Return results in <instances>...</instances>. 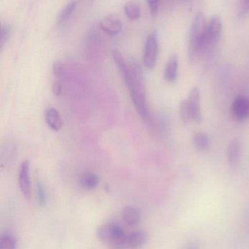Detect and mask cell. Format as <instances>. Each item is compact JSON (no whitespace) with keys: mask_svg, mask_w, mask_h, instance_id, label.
<instances>
[{"mask_svg":"<svg viewBox=\"0 0 249 249\" xmlns=\"http://www.w3.org/2000/svg\"><path fill=\"white\" fill-rule=\"evenodd\" d=\"M239 12L242 16H245L249 13V0L241 1L239 7Z\"/></svg>","mask_w":249,"mask_h":249,"instance_id":"26","label":"cell"},{"mask_svg":"<svg viewBox=\"0 0 249 249\" xmlns=\"http://www.w3.org/2000/svg\"><path fill=\"white\" fill-rule=\"evenodd\" d=\"M148 235L144 231H133L126 235V246L131 249H138L147 241Z\"/></svg>","mask_w":249,"mask_h":249,"instance_id":"11","label":"cell"},{"mask_svg":"<svg viewBox=\"0 0 249 249\" xmlns=\"http://www.w3.org/2000/svg\"><path fill=\"white\" fill-rule=\"evenodd\" d=\"M193 142L195 148L199 151L206 150L209 144L208 137L202 132H197L194 135Z\"/></svg>","mask_w":249,"mask_h":249,"instance_id":"17","label":"cell"},{"mask_svg":"<svg viewBox=\"0 0 249 249\" xmlns=\"http://www.w3.org/2000/svg\"><path fill=\"white\" fill-rule=\"evenodd\" d=\"M121 230L122 229L114 223H107L97 229L96 235L101 242L108 244Z\"/></svg>","mask_w":249,"mask_h":249,"instance_id":"8","label":"cell"},{"mask_svg":"<svg viewBox=\"0 0 249 249\" xmlns=\"http://www.w3.org/2000/svg\"><path fill=\"white\" fill-rule=\"evenodd\" d=\"M18 183L22 194L26 198H29L31 196V185L29 178V162L27 160L23 161L20 165Z\"/></svg>","mask_w":249,"mask_h":249,"instance_id":"6","label":"cell"},{"mask_svg":"<svg viewBox=\"0 0 249 249\" xmlns=\"http://www.w3.org/2000/svg\"><path fill=\"white\" fill-rule=\"evenodd\" d=\"M147 2L151 16H156L158 12L160 1L158 0H149Z\"/></svg>","mask_w":249,"mask_h":249,"instance_id":"24","label":"cell"},{"mask_svg":"<svg viewBox=\"0 0 249 249\" xmlns=\"http://www.w3.org/2000/svg\"><path fill=\"white\" fill-rule=\"evenodd\" d=\"M178 57L177 54H173L168 59L164 70V77L169 82L175 81L178 68Z\"/></svg>","mask_w":249,"mask_h":249,"instance_id":"10","label":"cell"},{"mask_svg":"<svg viewBox=\"0 0 249 249\" xmlns=\"http://www.w3.org/2000/svg\"><path fill=\"white\" fill-rule=\"evenodd\" d=\"M36 190L38 200L41 205H44L46 204V195L43 186L40 182L36 184Z\"/></svg>","mask_w":249,"mask_h":249,"instance_id":"23","label":"cell"},{"mask_svg":"<svg viewBox=\"0 0 249 249\" xmlns=\"http://www.w3.org/2000/svg\"><path fill=\"white\" fill-rule=\"evenodd\" d=\"M62 82L60 79L55 78L52 85V89L53 93L55 95H59L62 92Z\"/></svg>","mask_w":249,"mask_h":249,"instance_id":"25","label":"cell"},{"mask_svg":"<svg viewBox=\"0 0 249 249\" xmlns=\"http://www.w3.org/2000/svg\"><path fill=\"white\" fill-rule=\"evenodd\" d=\"M207 21L202 12L195 15L190 33L189 41V56L193 62L201 56V46Z\"/></svg>","mask_w":249,"mask_h":249,"instance_id":"1","label":"cell"},{"mask_svg":"<svg viewBox=\"0 0 249 249\" xmlns=\"http://www.w3.org/2000/svg\"><path fill=\"white\" fill-rule=\"evenodd\" d=\"M126 235L121 230L107 244L109 249H123L126 246Z\"/></svg>","mask_w":249,"mask_h":249,"instance_id":"16","label":"cell"},{"mask_svg":"<svg viewBox=\"0 0 249 249\" xmlns=\"http://www.w3.org/2000/svg\"><path fill=\"white\" fill-rule=\"evenodd\" d=\"M187 101L191 119L196 124H200L202 122V117L199 107L200 91L197 87H194L191 90Z\"/></svg>","mask_w":249,"mask_h":249,"instance_id":"4","label":"cell"},{"mask_svg":"<svg viewBox=\"0 0 249 249\" xmlns=\"http://www.w3.org/2000/svg\"><path fill=\"white\" fill-rule=\"evenodd\" d=\"M241 143L237 139L233 140L229 144L227 158L230 165H235L239 160L241 153Z\"/></svg>","mask_w":249,"mask_h":249,"instance_id":"13","label":"cell"},{"mask_svg":"<svg viewBox=\"0 0 249 249\" xmlns=\"http://www.w3.org/2000/svg\"><path fill=\"white\" fill-rule=\"evenodd\" d=\"M12 27L10 24H4L1 27L0 37V49L5 45L12 33Z\"/></svg>","mask_w":249,"mask_h":249,"instance_id":"20","label":"cell"},{"mask_svg":"<svg viewBox=\"0 0 249 249\" xmlns=\"http://www.w3.org/2000/svg\"><path fill=\"white\" fill-rule=\"evenodd\" d=\"M99 24L102 30L110 35L118 34L123 27L120 19L114 15L105 17L100 20Z\"/></svg>","mask_w":249,"mask_h":249,"instance_id":"7","label":"cell"},{"mask_svg":"<svg viewBox=\"0 0 249 249\" xmlns=\"http://www.w3.org/2000/svg\"><path fill=\"white\" fill-rule=\"evenodd\" d=\"M158 51L157 35L152 32L147 36L144 46V63L149 69H153L156 64Z\"/></svg>","mask_w":249,"mask_h":249,"instance_id":"3","label":"cell"},{"mask_svg":"<svg viewBox=\"0 0 249 249\" xmlns=\"http://www.w3.org/2000/svg\"><path fill=\"white\" fill-rule=\"evenodd\" d=\"M48 126L53 130L58 131L62 126V121L59 112L55 108H48L45 115Z\"/></svg>","mask_w":249,"mask_h":249,"instance_id":"9","label":"cell"},{"mask_svg":"<svg viewBox=\"0 0 249 249\" xmlns=\"http://www.w3.org/2000/svg\"><path fill=\"white\" fill-rule=\"evenodd\" d=\"M53 73L55 78L61 79L65 73L63 64L58 60L53 62L52 66Z\"/></svg>","mask_w":249,"mask_h":249,"instance_id":"22","label":"cell"},{"mask_svg":"<svg viewBox=\"0 0 249 249\" xmlns=\"http://www.w3.org/2000/svg\"><path fill=\"white\" fill-rule=\"evenodd\" d=\"M16 241L15 238L9 234H4L0 239V249H15Z\"/></svg>","mask_w":249,"mask_h":249,"instance_id":"19","label":"cell"},{"mask_svg":"<svg viewBox=\"0 0 249 249\" xmlns=\"http://www.w3.org/2000/svg\"><path fill=\"white\" fill-rule=\"evenodd\" d=\"M180 118L184 123H188L191 119L190 109L187 99L182 101L179 107Z\"/></svg>","mask_w":249,"mask_h":249,"instance_id":"21","label":"cell"},{"mask_svg":"<svg viewBox=\"0 0 249 249\" xmlns=\"http://www.w3.org/2000/svg\"><path fill=\"white\" fill-rule=\"evenodd\" d=\"M232 112L237 119L243 120L249 117V97L240 95L235 97L232 103Z\"/></svg>","mask_w":249,"mask_h":249,"instance_id":"5","label":"cell"},{"mask_svg":"<svg viewBox=\"0 0 249 249\" xmlns=\"http://www.w3.org/2000/svg\"><path fill=\"white\" fill-rule=\"evenodd\" d=\"M188 249H197L196 247L191 246L189 247Z\"/></svg>","mask_w":249,"mask_h":249,"instance_id":"27","label":"cell"},{"mask_svg":"<svg viewBox=\"0 0 249 249\" xmlns=\"http://www.w3.org/2000/svg\"><path fill=\"white\" fill-rule=\"evenodd\" d=\"M122 215L124 222L131 226L138 224L141 219L140 211L133 206L125 207L122 211Z\"/></svg>","mask_w":249,"mask_h":249,"instance_id":"12","label":"cell"},{"mask_svg":"<svg viewBox=\"0 0 249 249\" xmlns=\"http://www.w3.org/2000/svg\"><path fill=\"white\" fill-rule=\"evenodd\" d=\"M77 1L72 0L68 2L60 11L56 18V24L61 26L69 18L75 10Z\"/></svg>","mask_w":249,"mask_h":249,"instance_id":"14","label":"cell"},{"mask_svg":"<svg viewBox=\"0 0 249 249\" xmlns=\"http://www.w3.org/2000/svg\"><path fill=\"white\" fill-rule=\"evenodd\" d=\"M80 183L87 189L95 188L98 184L99 178L97 175L90 172L84 173L80 177Z\"/></svg>","mask_w":249,"mask_h":249,"instance_id":"15","label":"cell"},{"mask_svg":"<svg viewBox=\"0 0 249 249\" xmlns=\"http://www.w3.org/2000/svg\"><path fill=\"white\" fill-rule=\"evenodd\" d=\"M124 10L126 15L131 19L137 18L141 14L139 5L134 1H129L124 5Z\"/></svg>","mask_w":249,"mask_h":249,"instance_id":"18","label":"cell"},{"mask_svg":"<svg viewBox=\"0 0 249 249\" xmlns=\"http://www.w3.org/2000/svg\"><path fill=\"white\" fill-rule=\"evenodd\" d=\"M222 23L220 17L213 15L207 22L202 43L201 55L211 50L218 42L222 32Z\"/></svg>","mask_w":249,"mask_h":249,"instance_id":"2","label":"cell"}]
</instances>
